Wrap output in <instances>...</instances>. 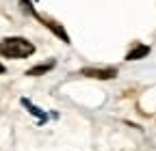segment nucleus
I'll list each match as a JSON object with an SVG mask.
<instances>
[{"label":"nucleus","instance_id":"1","mask_svg":"<svg viewBox=\"0 0 156 151\" xmlns=\"http://www.w3.org/2000/svg\"><path fill=\"white\" fill-rule=\"evenodd\" d=\"M35 54V45L24 37H5L0 41V56L5 59H28Z\"/></svg>","mask_w":156,"mask_h":151},{"label":"nucleus","instance_id":"2","mask_svg":"<svg viewBox=\"0 0 156 151\" xmlns=\"http://www.w3.org/2000/svg\"><path fill=\"white\" fill-rule=\"evenodd\" d=\"M117 73H119L117 67H85V69H80V76L93 78V80H113Z\"/></svg>","mask_w":156,"mask_h":151},{"label":"nucleus","instance_id":"3","mask_svg":"<svg viewBox=\"0 0 156 151\" xmlns=\"http://www.w3.org/2000/svg\"><path fill=\"white\" fill-rule=\"evenodd\" d=\"M35 17H37V20H39V22H41V24H44L46 28H50V30H52V32H54V35L58 37V39H63L65 43H72V41H69V35H67V30H65V28H63L61 24H56L54 20H48V17H41V15H39V13H37Z\"/></svg>","mask_w":156,"mask_h":151},{"label":"nucleus","instance_id":"4","mask_svg":"<svg viewBox=\"0 0 156 151\" xmlns=\"http://www.w3.org/2000/svg\"><path fill=\"white\" fill-rule=\"evenodd\" d=\"M54 67H56V61H46V63H39V65L30 67V69L26 71V76H30V78H37V76H44V73H48V71L54 69Z\"/></svg>","mask_w":156,"mask_h":151},{"label":"nucleus","instance_id":"5","mask_svg":"<svg viewBox=\"0 0 156 151\" xmlns=\"http://www.w3.org/2000/svg\"><path fill=\"white\" fill-rule=\"evenodd\" d=\"M22 106L30 112V115H35V117L39 119V123H46V121H48V112H44L41 108H37V106H35L33 102H28L26 97H22Z\"/></svg>","mask_w":156,"mask_h":151},{"label":"nucleus","instance_id":"6","mask_svg":"<svg viewBox=\"0 0 156 151\" xmlns=\"http://www.w3.org/2000/svg\"><path fill=\"white\" fill-rule=\"evenodd\" d=\"M150 54V45H136V48H132L128 54H126V61H141V59H145V56Z\"/></svg>","mask_w":156,"mask_h":151},{"label":"nucleus","instance_id":"7","mask_svg":"<svg viewBox=\"0 0 156 151\" xmlns=\"http://www.w3.org/2000/svg\"><path fill=\"white\" fill-rule=\"evenodd\" d=\"M5 71H7V67H5V65H2V63H0V76H2V73H5Z\"/></svg>","mask_w":156,"mask_h":151}]
</instances>
